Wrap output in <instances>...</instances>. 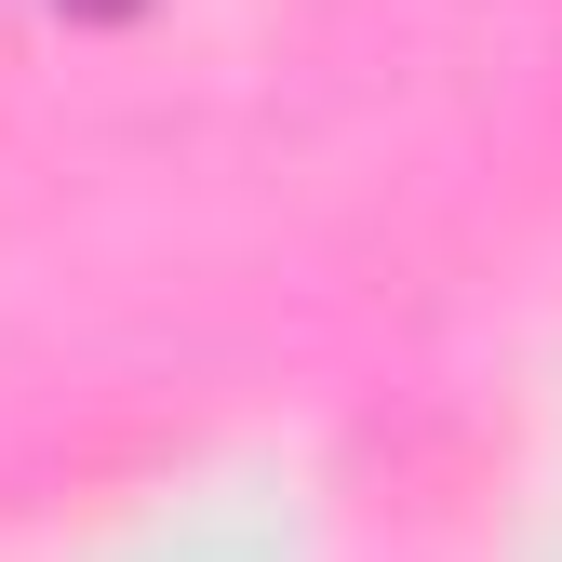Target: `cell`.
Returning <instances> with one entry per match:
<instances>
[{
  "instance_id": "6da1fadb",
  "label": "cell",
  "mask_w": 562,
  "mask_h": 562,
  "mask_svg": "<svg viewBox=\"0 0 562 562\" xmlns=\"http://www.w3.org/2000/svg\"><path fill=\"white\" fill-rule=\"evenodd\" d=\"M67 14H108V0H67Z\"/></svg>"
}]
</instances>
